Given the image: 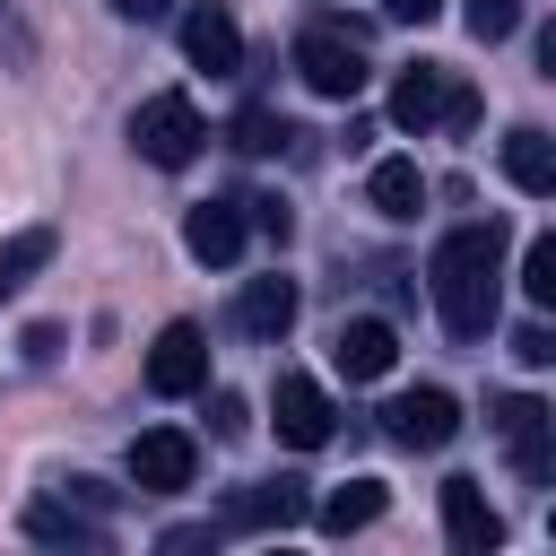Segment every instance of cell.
<instances>
[{
	"mask_svg": "<svg viewBox=\"0 0 556 556\" xmlns=\"http://www.w3.org/2000/svg\"><path fill=\"white\" fill-rule=\"evenodd\" d=\"M304 513H313L304 478H261V486H235L217 504V530H295Z\"/></svg>",
	"mask_w": 556,
	"mask_h": 556,
	"instance_id": "cell-9",
	"label": "cell"
},
{
	"mask_svg": "<svg viewBox=\"0 0 556 556\" xmlns=\"http://www.w3.org/2000/svg\"><path fill=\"white\" fill-rule=\"evenodd\" d=\"M148 391H156V400L208 391V330H200V321H165V330H156V348H148Z\"/></svg>",
	"mask_w": 556,
	"mask_h": 556,
	"instance_id": "cell-5",
	"label": "cell"
},
{
	"mask_svg": "<svg viewBox=\"0 0 556 556\" xmlns=\"http://www.w3.org/2000/svg\"><path fill=\"white\" fill-rule=\"evenodd\" d=\"M469 122H478V87L452 70V87H443V130H469Z\"/></svg>",
	"mask_w": 556,
	"mask_h": 556,
	"instance_id": "cell-24",
	"label": "cell"
},
{
	"mask_svg": "<svg viewBox=\"0 0 556 556\" xmlns=\"http://www.w3.org/2000/svg\"><path fill=\"white\" fill-rule=\"evenodd\" d=\"M182 252L208 261V269H226V261L243 252V208H235V200H200V208L182 217Z\"/></svg>",
	"mask_w": 556,
	"mask_h": 556,
	"instance_id": "cell-15",
	"label": "cell"
},
{
	"mask_svg": "<svg viewBox=\"0 0 556 556\" xmlns=\"http://www.w3.org/2000/svg\"><path fill=\"white\" fill-rule=\"evenodd\" d=\"M365 200H374L391 226H408V217L426 208V174H417V156H382V165L365 174Z\"/></svg>",
	"mask_w": 556,
	"mask_h": 556,
	"instance_id": "cell-18",
	"label": "cell"
},
{
	"mask_svg": "<svg viewBox=\"0 0 556 556\" xmlns=\"http://www.w3.org/2000/svg\"><path fill=\"white\" fill-rule=\"evenodd\" d=\"M434 504H443V539H452L460 556H495V547H504V513L486 504L478 478H443Z\"/></svg>",
	"mask_w": 556,
	"mask_h": 556,
	"instance_id": "cell-10",
	"label": "cell"
},
{
	"mask_svg": "<svg viewBox=\"0 0 556 556\" xmlns=\"http://www.w3.org/2000/svg\"><path fill=\"white\" fill-rule=\"evenodd\" d=\"M382 434H391L400 452H443V443L460 434V400L434 391V382H417V391H400V400L382 408Z\"/></svg>",
	"mask_w": 556,
	"mask_h": 556,
	"instance_id": "cell-6",
	"label": "cell"
},
{
	"mask_svg": "<svg viewBox=\"0 0 556 556\" xmlns=\"http://www.w3.org/2000/svg\"><path fill=\"white\" fill-rule=\"evenodd\" d=\"M43 261H52V226H17V235L0 243V304H9V295L43 269Z\"/></svg>",
	"mask_w": 556,
	"mask_h": 556,
	"instance_id": "cell-20",
	"label": "cell"
},
{
	"mask_svg": "<svg viewBox=\"0 0 556 556\" xmlns=\"http://www.w3.org/2000/svg\"><path fill=\"white\" fill-rule=\"evenodd\" d=\"M200 478V443L182 434V426H148L139 443H130V486L139 495H182Z\"/></svg>",
	"mask_w": 556,
	"mask_h": 556,
	"instance_id": "cell-8",
	"label": "cell"
},
{
	"mask_svg": "<svg viewBox=\"0 0 556 556\" xmlns=\"http://www.w3.org/2000/svg\"><path fill=\"white\" fill-rule=\"evenodd\" d=\"M426 287H434V313L460 348H478L495 330V304H504V226H452L426 261Z\"/></svg>",
	"mask_w": 556,
	"mask_h": 556,
	"instance_id": "cell-1",
	"label": "cell"
},
{
	"mask_svg": "<svg viewBox=\"0 0 556 556\" xmlns=\"http://www.w3.org/2000/svg\"><path fill=\"white\" fill-rule=\"evenodd\" d=\"M208 426H217V443H235V434L252 426V408H243L235 391H208Z\"/></svg>",
	"mask_w": 556,
	"mask_h": 556,
	"instance_id": "cell-25",
	"label": "cell"
},
{
	"mask_svg": "<svg viewBox=\"0 0 556 556\" xmlns=\"http://www.w3.org/2000/svg\"><path fill=\"white\" fill-rule=\"evenodd\" d=\"M235 330L243 339H261V348H278L287 330H295V278H243V295H235Z\"/></svg>",
	"mask_w": 556,
	"mask_h": 556,
	"instance_id": "cell-13",
	"label": "cell"
},
{
	"mask_svg": "<svg viewBox=\"0 0 556 556\" xmlns=\"http://www.w3.org/2000/svg\"><path fill=\"white\" fill-rule=\"evenodd\" d=\"M495 434L513 443V469H521V486H547V478H556V417H547V400H530V391H504V400H495Z\"/></svg>",
	"mask_w": 556,
	"mask_h": 556,
	"instance_id": "cell-4",
	"label": "cell"
},
{
	"mask_svg": "<svg viewBox=\"0 0 556 556\" xmlns=\"http://www.w3.org/2000/svg\"><path fill=\"white\" fill-rule=\"evenodd\" d=\"M182 52H191V70L235 78V70H243V26H235V9H226V0H191V9H182Z\"/></svg>",
	"mask_w": 556,
	"mask_h": 556,
	"instance_id": "cell-11",
	"label": "cell"
},
{
	"mask_svg": "<svg viewBox=\"0 0 556 556\" xmlns=\"http://www.w3.org/2000/svg\"><path fill=\"white\" fill-rule=\"evenodd\" d=\"M443 0H382V17H400V26H426Z\"/></svg>",
	"mask_w": 556,
	"mask_h": 556,
	"instance_id": "cell-29",
	"label": "cell"
},
{
	"mask_svg": "<svg viewBox=\"0 0 556 556\" xmlns=\"http://www.w3.org/2000/svg\"><path fill=\"white\" fill-rule=\"evenodd\" d=\"M443 87H452V70H443V61H408V70L391 78V122L426 139V130L443 122Z\"/></svg>",
	"mask_w": 556,
	"mask_h": 556,
	"instance_id": "cell-14",
	"label": "cell"
},
{
	"mask_svg": "<svg viewBox=\"0 0 556 556\" xmlns=\"http://www.w3.org/2000/svg\"><path fill=\"white\" fill-rule=\"evenodd\" d=\"M513 356H521V365H547V356H556V330H547V321H521V330H513Z\"/></svg>",
	"mask_w": 556,
	"mask_h": 556,
	"instance_id": "cell-26",
	"label": "cell"
},
{
	"mask_svg": "<svg viewBox=\"0 0 556 556\" xmlns=\"http://www.w3.org/2000/svg\"><path fill=\"white\" fill-rule=\"evenodd\" d=\"M26 539H35V547H104V521L78 513L70 495H35V504H26Z\"/></svg>",
	"mask_w": 556,
	"mask_h": 556,
	"instance_id": "cell-16",
	"label": "cell"
},
{
	"mask_svg": "<svg viewBox=\"0 0 556 556\" xmlns=\"http://www.w3.org/2000/svg\"><path fill=\"white\" fill-rule=\"evenodd\" d=\"M26 356H35V365H43V356H61V330H52V321H35V330H26Z\"/></svg>",
	"mask_w": 556,
	"mask_h": 556,
	"instance_id": "cell-30",
	"label": "cell"
},
{
	"mask_svg": "<svg viewBox=\"0 0 556 556\" xmlns=\"http://www.w3.org/2000/svg\"><path fill=\"white\" fill-rule=\"evenodd\" d=\"M391 356H400V330H391L382 313H348V321H339V339H330V365H339L348 382H382V374H391Z\"/></svg>",
	"mask_w": 556,
	"mask_h": 556,
	"instance_id": "cell-12",
	"label": "cell"
},
{
	"mask_svg": "<svg viewBox=\"0 0 556 556\" xmlns=\"http://www.w3.org/2000/svg\"><path fill=\"white\" fill-rule=\"evenodd\" d=\"M61 495H70V504H78V513H113V486H104V478H70V486H61Z\"/></svg>",
	"mask_w": 556,
	"mask_h": 556,
	"instance_id": "cell-28",
	"label": "cell"
},
{
	"mask_svg": "<svg viewBox=\"0 0 556 556\" xmlns=\"http://www.w3.org/2000/svg\"><path fill=\"white\" fill-rule=\"evenodd\" d=\"M295 78H304L313 96H330V104H356L365 78H374V61H365V26H348V17H313V26L295 35Z\"/></svg>",
	"mask_w": 556,
	"mask_h": 556,
	"instance_id": "cell-2",
	"label": "cell"
},
{
	"mask_svg": "<svg viewBox=\"0 0 556 556\" xmlns=\"http://www.w3.org/2000/svg\"><path fill=\"white\" fill-rule=\"evenodd\" d=\"M521 295L547 313L556 304V235H530V252H521Z\"/></svg>",
	"mask_w": 556,
	"mask_h": 556,
	"instance_id": "cell-22",
	"label": "cell"
},
{
	"mask_svg": "<svg viewBox=\"0 0 556 556\" xmlns=\"http://www.w3.org/2000/svg\"><path fill=\"white\" fill-rule=\"evenodd\" d=\"M174 0H113V17H130V26H148V17H165Z\"/></svg>",
	"mask_w": 556,
	"mask_h": 556,
	"instance_id": "cell-31",
	"label": "cell"
},
{
	"mask_svg": "<svg viewBox=\"0 0 556 556\" xmlns=\"http://www.w3.org/2000/svg\"><path fill=\"white\" fill-rule=\"evenodd\" d=\"M295 139H304V130H295L287 113H269V104H243V113H235V148H243V156H278V148H295Z\"/></svg>",
	"mask_w": 556,
	"mask_h": 556,
	"instance_id": "cell-21",
	"label": "cell"
},
{
	"mask_svg": "<svg viewBox=\"0 0 556 556\" xmlns=\"http://www.w3.org/2000/svg\"><path fill=\"white\" fill-rule=\"evenodd\" d=\"M200 139H208V122H200V104H191L182 87H165V96H148V104L130 113V148H139L148 165H165V174H182V165L200 156Z\"/></svg>",
	"mask_w": 556,
	"mask_h": 556,
	"instance_id": "cell-3",
	"label": "cell"
},
{
	"mask_svg": "<svg viewBox=\"0 0 556 556\" xmlns=\"http://www.w3.org/2000/svg\"><path fill=\"white\" fill-rule=\"evenodd\" d=\"M504 182H513V191H530V200H547V191H556V139L521 122V130L504 139Z\"/></svg>",
	"mask_w": 556,
	"mask_h": 556,
	"instance_id": "cell-17",
	"label": "cell"
},
{
	"mask_svg": "<svg viewBox=\"0 0 556 556\" xmlns=\"http://www.w3.org/2000/svg\"><path fill=\"white\" fill-rule=\"evenodd\" d=\"M269 417H278V443H295V452H321V443L339 434V408H330V391H321L313 374H278Z\"/></svg>",
	"mask_w": 556,
	"mask_h": 556,
	"instance_id": "cell-7",
	"label": "cell"
},
{
	"mask_svg": "<svg viewBox=\"0 0 556 556\" xmlns=\"http://www.w3.org/2000/svg\"><path fill=\"white\" fill-rule=\"evenodd\" d=\"M252 226H261L269 243H287V235H295V208H287V200H252Z\"/></svg>",
	"mask_w": 556,
	"mask_h": 556,
	"instance_id": "cell-27",
	"label": "cell"
},
{
	"mask_svg": "<svg viewBox=\"0 0 556 556\" xmlns=\"http://www.w3.org/2000/svg\"><path fill=\"white\" fill-rule=\"evenodd\" d=\"M460 26H469L478 43H504V35L521 26V0H460Z\"/></svg>",
	"mask_w": 556,
	"mask_h": 556,
	"instance_id": "cell-23",
	"label": "cell"
},
{
	"mask_svg": "<svg viewBox=\"0 0 556 556\" xmlns=\"http://www.w3.org/2000/svg\"><path fill=\"white\" fill-rule=\"evenodd\" d=\"M382 504H391V495H382V478H348V486H330V495H321V513H313V521H321L330 539H348V530L382 521Z\"/></svg>",
	"mask_w": 556,
	"mask_h": 556,
	"instance_id": "cell-19",
	"label": "cell"
}]
</instances>
